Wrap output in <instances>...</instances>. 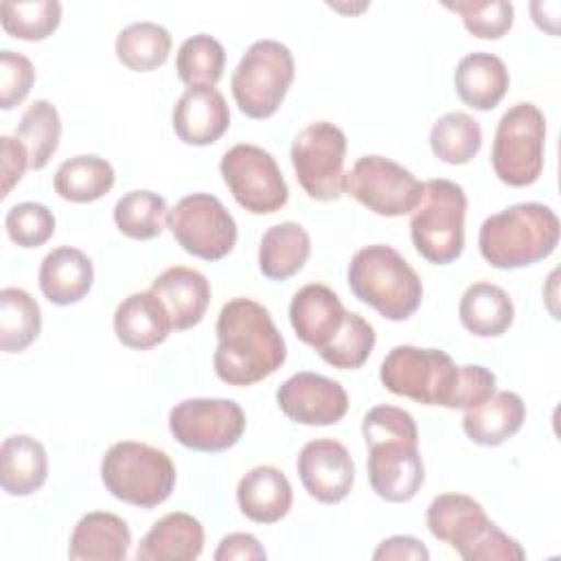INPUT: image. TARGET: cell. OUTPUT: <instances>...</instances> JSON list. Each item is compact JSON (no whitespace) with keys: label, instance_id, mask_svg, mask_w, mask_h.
<instances>
[{"label":"cell","instance_id":"cell-1","mask_svg":"<svg viewBox=\"0 0 561 561\" xmlns=\"http://www.w3.org/2000/svg\"><path fill=\"white\" fill-rule=\"evenodd\" d=\"M213 366L228 386H252L274 375L287 357L270 311L252 298L228 300L217 318Z\"/></svg>","mask_w":561,"mask_h":561},{"label":"cell","instance_id":"cell-2","mask_svg":"<svg viewBox=\"0 0 561 561\" xmlns=\"http://www.w3.org/2000/svg\"><path fill=\"white\" fill-rule=\"evenodd\" d=\"M362 434L370 489L386 502L412 500L425 480L414 416L397 405H375L362 421Z\"/></svg>","mask_w":561,"mask_h":561},{"label":"cell","instance_id":"cell-3","mask_svg":"<svg viewBox=\"0 0 561 561\" xmlns=\"http://www.w3.org/2000/svg\"><path fill=\"white\" fill-rule=\"evenodd\" d=\"M559 243V217L539 202L513 204L486 217L478 232L482 259L495 270H517L543 261Z\"/></svg>","mask_w":561,"mask_h":561},{"label":"cell","instance_id":"cell-4","mask_svg":"<svg viewBox=\"0 0 561 561\" xmlns=\"http://www.w3.org/2000/svg\"><path fill=\"white\" fill-rule=\"evenodd\" d=\"M346 280L357 300L392 322L408 320L423 300V283L414 267L383 243L357 250L348 263Z\"/></svg>","mask_w":561,"mask_h":561},{"label":"cell","instance_id":"cell-5","mask_svg":"<svg viewBox=\"0 0 561 561\" xmlns=\"http://www.w3.org/2000/svg\"><path fill=\"white\" fill-rule=\"evenodd\" d=\"M427 528L465 561H522L524 548L502 533L482 504L465 493H440L427 506Z\"/></svg>","mask_w":561,"mask_h":561},{"label":"cell","instance_id":"cell-6","mask_svg":"<svg viewBox=\"0 0 561 561\" xmlns=\"http://www.w3.org/2000/svg\"><path fill=\"white\" fill-rule=\"evenodd\" d=\"M101 480L121 502L153 508L162 504L175 486V465L158 447L138 440L114 443L101 460Z\"/></svg>","mask_w":561,"mask_h":561},{"label":"cell","instance_id":"cell-7","mask_svg":"<svg viewBox=\"0 0 561 561\" xmlns=\"http://www.w3.org/2000/svg\"><path fill=\"white\" fill-rule=\"evenodd\" d=\"M465 188L451 180L434 178L423 182L419 204L410 217V237L416 252L434 263L447 265L465 248Z\"/></svg>","mask_w":561,"mask_h":561},{"label":"cell","instance_id":"cell-8","mask_svg":"<svg viewBox=\"0 0 561 561\" xmlns=\"http://www.w3.org/2000/svg\"><path fill=\"white\" fill-rule=\"evenodd\" d=\"M296 64L291 50L276 39L254 42L230 77L239 110L256 121L276 114L294 81Z\"/></svg>","mask_w":561,"mask_h":561},{"label":"cell","instance_id":"cell-9","mask_svg":"<svg viewBox=\"0 0 561 561\" xmlns=\"http://www.w3.org/2000/svg\"><path fill=\"white\" fill-rule=\"evenodd\" d=\"M546 149V116L533 103L508 107L495 129L491 164L500 182L522 188L539 180Z\"/></svg>","mask_w":561,"mask_h":561},{"label":"cell","instance_id":"cell-10","mask_svg":"<svg viewBox=\"0 0 561 561\" xmlns=\"http://www.w3.org/2000/svg\"><path fill=\"white\" fill-rule=\"evenodd\" d=\"M458 366L440 348L394 346L381 362L379 379L386 390L425 405L447 408Z\"/></svg>","mask_w":561,"mask_h":561},{"label":"cell","instance_id":"cell-11","mask_svg":"<svg viewBox=\"0 0 561 561\" xmlns=\"http://www.w3.org/2000/svg\"><path fill=\"white\" fill-rule=\"evenodd\" d=\"M346 136L329 123L307 125L291 142V164L302 191L316 202H335L344 193Z\"/></svg>","mask_w":561,"mask_h":561},{"label":"cell","instance_id":"cell-12","mask_svg":"<svg viewBox=\"0 0 561 561\" xmlns=\"http://www.w3.org/2000/svg\"><path fill=\"white\" fill-rule=\"evenodd\" d=\"M219 171L237 204L252 215L276 213L289 199L276 160L259 145L239 142L230 147L219 162Z\"/></svg>","mask_w":561,"mask_h":561},{"label":"cell","instance_id":"cell-13","mask_svg":"<svg viewBox=\"0 0 561 561\" xmlns=\"http://www.w3.org/2000/svg\"><path fill=\"white\" fill-rule=\"evenodd\" d=\"M167 226L184 252L219 261L237 243V224L219 197L193 193L182 197L167 215Z\"/></svg>","mask_w":561,"mask_h":561},{"label":"cell","instance_id":"cell-14","mask_svg":"<svg viewBox=\"0 0 561 561\" xmlns=\"http://www.w3.org/2000/svg\"><path fill=\"white\" fill-rule=\"evenodd\" d=\"M344 191L375 215L401 217L414 210L423 184L390 158L362 156L346 173Z\"/></svg>","mask_w":561,"mask_h":561},{"label":"cell","instance_id":"cell-15","mask_svg":"<svg viewBox=\"0 0 561 561\" xmlns=\"http://www.w3.org/2000/svg\"><path fill=\"white\" fill-rule=\"evenodd\" d=\"M169 430L186 449L224 451L245 432V414L232 399H184L169 412Z\"/></svg>","mask_w":561,"mask_h":561},{"label":"cell","instance_id":"cell-16","mask_svg":"<svg viewBox=\"0 0 561 561\" xmlns=\"http://www.w3.org/2000/svg\"><path fill=\"white\" fill-rule=\"evenodd\" d=\"M280 412L300 425H333L348 410V394L335 379L318 373H296L276 390Z\"/></svg>","mask_w":561,"mask_h":561},{"label":"cell","instance_id":"cell-17","mask_svg":"<svg viewBox=\"0 0 561 561\" xmlns=\"http://www.w3.org/2000/svg\"><path fill=\"white\" fill-rule=\"evenodd\" d=\"M296 467L305 491L322 504L342 502L355 482V462L348 449L333 438L309 440Z\"/></svg>","mask_w":561,"mask_h":561},{"label":"cell","instance_id":"cell-18","mask_svg":"<svg viewBox=\"0 0 561 561\" xmlns=\"http://www.w3.org/2000/svg\"><path fill=\"white\" fill-rule=\"evenodd\" d=\"M175 136L195 147L217 142L230 127V110L224 94L215 88H188L173 105Z\"/></svg>","mask_w":561,"mask_h":561},{"label":"cell","instance_id":"cell-19","mask_svg":"<svg viewBox=\"0 0 561 561\" xmlns=\"http://www.w3.org/2000/svg\"><path fill=\"white\" fill-rule=\"evenodd\" d=\"M346 309L337 294L320 283L300 287L289 302V322L305 344L318 353L335 337L344 322Z\"/></svg>","mask_w":561,"mask_h":561},{"label":"cell","instance_id":"cell-20","mask_svg":"<svg viewBox=\"0 0 561 561\" xmlns=\"http://www.w3.org/2000/svg\"><path fill=\"white\" fill-rule=\"evenodd\" d=\"M151 291L167 307L175 331L199 324L210 302L208 278L202 272L184 265H173L158 274L151 283Z\"/></svg>","mask_w":561,"mask_h":561},{"label":"cell","instance_id":"cell-21","mask_svg":"<svg viewBox=\"0 0 561 561\" xmlns=\"http://www.w3.org/2000/svg\"><path fill=\"white\" fill-rule=\"evenodd\" d=\"M171 329V316L151 289L129 294L114 311V333L127 348H153L169 337Z\"/></svg>","mask_w":561,"mask_h":561},{"label":"cell","instance_id":"cell-22","mask_svg":"<svg viewBox=\"0 0 561 561\" xmlns=\"http://www.w3.org/2000/svg\"><path fill=\"white\" fill-rule=\"evenodd\" d=\"M204 550V528L188 513L173 511L160 517L140 539L138 561H193Z\"/></svg>","mask_w":561,"mask_h":561},{"label":"cell","instance_id":"cell-23","mask_svg":"<svg viewBox=\"0 0 561 561\" xmlns=\"http://www.w3.org/2000/svg\"><path fill=\"white\" fill-rule=\"evenodd\" d=\"M131 543L129 526L123 517L105 511L83 515L68 546V557L75 561H121L127 557Z\"/></svg>","mask_w":561,"mask_h":561},{"label":"cell","instance_id":"cell-24","mask_svg":"<svg viewBox=\"0 0 561 561\" xmlns=\"http://www.w3.org/2000/svg\"><path fill=\"white\" fill-rule=\"evenodd\" d=\"M291 484L287 476L272 467L259 465L250 469L237 484V504L241 513L256 524H274L291 508Z\"/></svg>","mask_w":561,"mask_h":561},{"label":"cell","instance_id":"cell-25","mask_svg":"<svg viewBox=\"0 0 561 561\" xmlns=\"http://www.w3.org/2000/svg\"><path fill=\"white\" fill-rule=\"evenodd\" d=\"M511 83L506 64L493 53H469L454 70V85L460 101L478 112L493 110Z\"/></svg>","mask_w":561,"mask_h":561},{"label":"cell","instance_id":"cell-26","mask_svg":"<svg viewBox=\"0 0 561 561\" xmlns=\"http://www.w3.org/2000/svg\"><path fill=\"white\" fill-rule=\"evenodd\" d=\"M94 283V267L85 252L61 245L48 252L39 265V289L59 307L79 302Z\"/></svg>","mask_w":561,"mask_h":561},{"label":"cell","instance_id":"cell-27","mask_svg":"<svg viewBox=\"0 0 561 561\" xmlns=\"http://www.w3.org/2000/svg\"><path fill=\"white\" fill-rule=\"evenodd\" d=\"M526 405L517 392L500 390L476 408L465 410L462 430L476 445L495 447L522 430Z\"/></svg>","mask_w":561,"mask_h":561},{"label":"cell","instance_id":"cell-28","mask_svg":"<svg viewBox=\"0 0 561 561\" xmlns=\"http://www.w3.org/2000/svg\"><path fill=\"white\" fill-rule=\"evenodd\" d=\"M48 476V456L44 445L28 436L15 434L0 447V484L13 497L35 493Z\"/></svg>","mask_w":561,"mask_h":561},{"label":"cell","instance_id":"cell-29","mask_svg":"<svg viewBox=\"0 0 561 561\" xmlns=\"http://www.w3.org/2000/svg\"><path fill=\"white\" fill-rule=\"evenodd\" d=\"M458 316L462 327L478 337H497L508 331L515 318L511 296L493 283L480 280L465 289Z\"/></svg>","mask_w":561,"mask_h":561},{"label":"cell","instance_id":"cell-30","mask_svg":"<svg viewBox=\"0 0 561 561\" xmlns=\"http://www.w3.org/2000/svg\"><path fill=\"white\" fill-rule=\"evenodd\" d=\"M311 252L307 230L296 221L267 228L259 243V270L270 280H285L302 270Z\"/></svg>","mask_w":561,"mask_h":561},{"label":"cell","instance_id":"cell-31","mask_svg":"<svg viewBox=\"0 0 561 561\" xmlns=\"http://www.w3.org/2000/svg\"><path fill=\"white\" fill-rule=\"evenodd\" d=\"M114 167L99 156H75L59 164L53 178L55 193L75 204L101 199L114 186Z\"/></svg>","mask_w":561,"mask_h":561},{"label":"cell","instance_id":"cell-32","mask_svg":"<svg viewBox=\"0 0 561 561\" xmlns=\"http://www.w3.org/2000/svg\"><path fill=\"white\" fill-rule=\"evenodd\" d=\"M171 33L158 22H134L125 26L114 44L118 61L134 72L160 68L171 53Z\"/></svg>","mask_w":561,"mask_h":561},{"label":"cell","instance_id":"cell-33","mask_svg":"<svg viewBox=\"0 0 561 561\" xmlns=\"http://www.w3.org/2000/svg\"><path fill=\"white\" fill-rule=\"evenodd\" d=\"M42 329V311L37 300L20 289H0V348L4 353H20L35 342Z\"/></svg>","mask_w":561,"mask_h":561},{"label":"cell","instance_id":"cell-34","mask_svg":"<svg viewBox=\"0 0 561 561\" xmlns=\"http://www.w3.org/2000/svg\"><path fill=\"white\" fill-rule=\"evenodd\" d=\"M15 136L28 153L31 169L35 171L44 169L53 158V153L57 151L59 138H61V118L57 107L46 99L33 101L24 110L18 123Z\"/></svg>","mask_w":561,"mask_h":561},{"label":"cell","instance_id":"cell-35","mask_svg":"<svg viewBox=\"0 0 561 561\" xmlns=\"http://www.w3.org/2000/svg\"><path fill=\"white\" fill-rule=\"evenodd\" d=\"M430 147L447 164H467L482 147L480 123L465 112H447L432 125Z\"/></svg>","mask_w":561,"mask_h":561},{"label":"cell","instance_id":"cell-36","mask_svg":"<svg viewBox=\"0 0 561 561\" xmlns=\"http://www.w3.org/2000/svg\"><path fill=\"white\" fill-rule=\"evenodd\" d=\"M226 50L219 39L206 33L186 37L175 57L178 77L188 88H215L224 75Z\"/></svg>","mask_w":561,"mask_h":561},{"label":"cell","instance_id":"cell-37","mask_svg":"<svg viewBox=\"0 0 561 561\" xmlns=\"http://www.w3.org/2000/svg\"><path fill=\"white\" fill-rule=\"evenodd\" d=\"M167 215V202L153 191H129L114 206L116 228L138 241L156 239L164 230Z\"/></svg>","mask_w":561,"mask_h":561},{"label":"cell","instance_id":"cell-38","mask_svg":"<svg viewBox=\"0 0 561 561\" xmlns=\"http://www.w3.org/2000/svg\"><path fill=\"white\" fill-rule=\"evenodd\" d=\"M2 28L18 39L39 42L55 33L61 22V4L57 0L35 2H0Z\"/></svg>","mask_w":561,"mask_h":561},{"label":"cell","instance_id":"cell-39","mask_svg":"<svg viewBox=\"0 0 561 561\" xmlns=\"http://www.w3.org/2000/svg\"><path fill=\"white\" fill-rule=\"evenodd\" d=\"M375 342L377 335L373 324L359 313L346 311L340 331L318 355L333 368L355 370L368 359V355L375 348Z\"/></svg>","mask_w":561,"mask_h":561},{"label":"cell","instance_id":"cell-40","mask_svg":"<svg viewBox=\"0 0 561 561\" xmlns=\"http://www.w3.org/2000/svg\"><path fill=\"white\" fill-rule=\"evenodd\" d=\"M447 9L456 11L462 18L465 28L480 39H497L513 26V4L506 0H486V2H447Z\"/></svg>","mask_w":561,"mask_h":561},{"label":"cell","instance_id":"cell-41","mask_svg":"<svg viewBox=\"0 0 561 561\" xmlns=\"http://www.w3.org/2000/svg\"><path fill=\"white\" fill-rule=\"evenodd\" d=\"M7 234L20 248H39L55 234V215L37 202H20L4 217Z\"/></svg>","mask_w":561,"mask_h":561},{"label":"cell","instance_id":"cell-42","mask_svg":"<svg viewBox=\"0 0 561 561\" xmlns=\"http://www.w3.org/2000/svg\"><path fill=\"white\" fill-rule=\"evenodd\" d=\"M35 81V68L28 57L4 48L0 53V107L11 110L26 99Z\"/></svg>","mask_w":561,"mask_h":561},{"label":"cell","instance_id":"cell-43","mask_svg":"<svg viewBox=\"0 0 561 561\" xmlns=\"http://www.w3.org/2000/svg\"><path fill=\"white\" fill-rule=\"evenodd\" d=\"M495 392V375L480 364L458 366L456 383L451 388L447 408L449 410H469L486 401Z\"/></svg>","mask_w":561,"mask_h":561},{"label":"cell","instance_id":"cell-44","mask_svg":"<svg viewBox=\"0 0 561 561\" xmlns=\"http://www.w3.org/2000/svg\"><path fill=\"white\" fill-rule=\"evenodd\" d=\"M0 156H2V197H7L31 164H28V153L24 145L11 136L0 138Z\"/></svg>","mask_w":561,"mask_h":561},{"label":"cell","instance_id":"cell-45","mask_svg":"<svg viewBox=\"0 0 561 561\" xmlns=\"http://www.w3.org/2000/svg\"><path fill=\"white\" fill-rule=\"evenodd\" d=\"M215 561H263L267 554L259 539L250 533H230L226 535L217 550H215Z\"/></svg>","mask_w":561,"mask_h":561},{"label":"cell","instance_id":"cell-46","mask_svg":"<svg viewBox=\"0 0 561 561\" xmlns=\"http://www.w3.org/2000/svg\"><path fill=\"white\" fill-rule=\"evenodd\" d=\"M375 561H388V559H416V561H427L430 552L423 546V541L410 537V535H394L383 539L377 550L373 552Z\"/></svg>","mask_w":561,"mask_h":561}]
</instances>
